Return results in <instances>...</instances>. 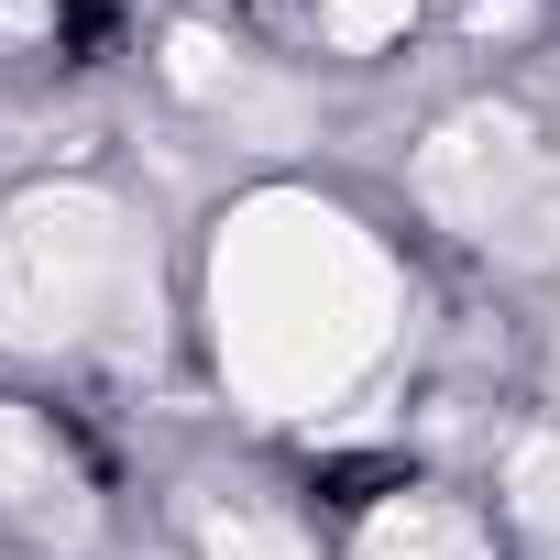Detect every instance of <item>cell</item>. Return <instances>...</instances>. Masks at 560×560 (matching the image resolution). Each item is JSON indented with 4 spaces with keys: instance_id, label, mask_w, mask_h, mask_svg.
Returning <instances> with one entry per match:
<instances>
[{
    "instance_id": "4",
    "label": "cell",
    "mask_w": 560,
    "mask_h": 560,
    "mask_svg": "<svg viewBox=\"0 0 560 560\" xmlns=\"http://www.w3.org/2000/svg\"><path fill=\"white\" fill-rule=\"evenodd\" d=\"M0 516H23L45 538H89V472L34 407H0Z\"/></svg>"
},
{
    "instance_id": "8",
    "label": "cell",
    "mask_w": 560,
    "mask_h": 560,
    "mask_svg": "<svg viewBox=\"0 0 560 560\" xmlns=\"http://www.w3.org/2000/svg\"><path fill=\"white\" fill-rule=\"evenodd\" d=\"M407 12H418V0H319V34L341 56H374L385 34H407Z\"/></svg>"
},
{
    "instance_id": "6",
    "label": "cell",
    "mask_w": 560,
    "mask_h": 560,
    "mask_svg": "<svg viewBox=\"0 0 560 560\" xmlns=\"http://www.w3.org/2000/svg\"><path fill=\"white\" fill-rule=\"evenodd\" d=\"M198 560H308L287 516H264V505H209L198 516Z\"/></svg>"
},
{
    "instance_id": "1",
    "label": "cell",
    "mask_w": 560,
    "mask_h": 560,
    "mask_svg": "<svg viewBox=\"0 0 560 560\" xmlns=\"http://www.w3.org/2000/svg\"><path fill=\"white\" fill-rule=\"evenodd\" d=\"M209 330L242 407L319 418L374 374L396 330V264L319 198H253L220 220L209 253Z\"/></svg>"
},
{
    "instance_id": "5",
    "label": "cell",
    "mask_w": 560,
    "mask_h": 560,
    "mask_svg": "<svg viewBox=\"0 0 560 560\" xmlns=\"http://www.w3.org/2000/svg\"><path fill=\"white\" fill-rule=\"evenodd\" d=\"M363 560H483V538H472L462 505H440V494H396V505L363 527Z\"/></svg>"
},
{
    "instance_id": "3",
    "label": "cell",
    "mask_w": 560,
    "mask_h": 560,
    "mask_svg": "<svg viewBox=\"0 0 560 560\" xmlns=\"http://www.w3.org/2000/svg\"><path fill=\"white\" fill-rule=\"evenodd\" d=\"M418 198L451 220V231H527V209L549 198V154L516 110H462L418 143Z\"/></svg>"
},
{
    "instance_id": "7",
    "label": "cell",
    "mask_w": 560,
    "mask_h": 560,
    "mask_svg": "<svg viewBox=\"0 0 560 560\" xmlns=\"http://www.w3.org/2000/svg\"><path fill=\"white\" fill-rule=\"evenodd\" d=\"M505 494H516V516L560 549V429H538L527 451H516V472H505Z\"/></svg>"
},
{
    "instance_id": "2",
    "label": "cell",
    "mask_w": 560,
    "mask_h": 560,
    "mask_svg": "<svg viewBox=\"0 0 560 560\" xmlns=\"http://www.w3.org/2000/svg\"><path fill=\"white\" fill-rule=\"evenodd\" d=\"M132 298V231L100 187H34L0 209V341L67 352Z\"/></svg>"
}]
</instances>
